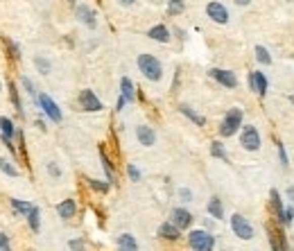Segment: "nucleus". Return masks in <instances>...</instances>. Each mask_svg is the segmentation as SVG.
<instances>
[{
	"instance_id": "7c9ffc66",
	"label": "nucleus",
	"mask_w": 294,
	"mask_h": 251,
	"mask_svg": "<svg viewBox=\"0 0 294 251\" xmlns=\"http://www.w3.org/2000/svg\"><path fill=\"white\" fill-rule=\"evenodd\" d=\"M127 172H129V179H132V181H141V172L136 170V165H129Z\"/></svg>"
},
{
	"instance_id": "f3484780",
	"label": "nucleus",
	"mask_w": 294,
	"mask_h": 251,
	"mask_svg": "<svg viewBox=\"0 0 294 251\" xmlns=\"http://www.w3.org/2000/svg\"><path fill=\"white\" fill-rule=\"evenodd\" d=\"M158 235L165 240H179V229L175 224H170V222H165V224L158 226Z\"/></svg>"
},
{
	"instance_id": "1a4fd4ad",
	"label": "nucleus",
	"mask_w": 294,
	"mask_h": 251,
	"mask_svg": "<svg viewBox=\"0 0 294 251\" xmlns=\"http://www.w3.org/2000/svg\"><path fill=\"white\" fill-rule=\"evenodd\" d=\"M211 77H215V79H218L222 86H226V89H235V86H238V77H235L231 70L213 68V70H211Z\"/></svg>"
},
{
	"instance_id": "6e6552de",
	"label": "nucleus",
	"mask_w": 294,
	"mask_h": 251,
	"mask_svg": "<svg viewBox=\"0 0 294 251\" xmlns=\"http://www.w3.org/2000/svg\"><path fill=\"white\" fill-rule=\"evenodd\" d=\"M79 104H81V109L84 111H100L102 109V102L98 100V95L93 93V91H81L79 93Z\"/></svg>"
},
{
	"instance_id": "9d476101",
	"label": "nucleus",
	"mask_w": 294,
	"mask_h": 251,
	"mask_svg": "<svg viewBox=\"0 0 294 251\" xmlns=\"http://www.w3.org/2000/svg\"><path fill=\"white\" fill-rule=\"evenodd\" d=\"M249 86H251V91H256L258 95L267 93V77H265V72H260V70L249 72Z\"/></svg>"
},
{
	"instance_id": "c03bdc74",
	"label": "nucleus",
	"mask_w": 294,
	"mask_h": 251,
	"mask_svg": "<svg viewBox=\"0 0 294 251\" xmlns=\"http://www.w3.org/2000/svg\"><path fill=\"white\" fill-rule=\"evenodd\" d=\"M251 0H235V5H249Z\"/></svg>"
},
{
	"instance_id": "a878e982",
	"label": "nucleus",
	"mask_w": 294,
	"mask_h": 251,
	"mask_svg": "<svg viewBox=\"0 0 294 251\" xmlns=\"http://www.w3.org/2000/svg\"><path fill=\"white\" fill-rule=\"evenodd\" d=\"M256 59L260 64H272V57H269L267 48H263V46H256Z\"/></svg>"
},
{
	"instance_id": "4c0bfd02",
	"label": "nucleus",
	"mask_w": 294,
	"mask_h": 251,
	"mask_svg": "<svg viewBox=\"0 0 294 251\" xmlns=\"http://www.w3.org/2000/svg\"><path fill=\"white\" fill-rule=\"evenodd\" d=\"M23 86L27 89V93H30V95H34V89H32V81L30 79H25V77H23Z\"/></svg>"
},
{
	"instance_id": "f8f14e48",
	"label": "nucleus",
	"mask_w": 294,
	"mask_h": 251,
	"mask_svg": "<svg viewBox=\"0 0 294 251\" xmlns=\"http://www.w3.org/2000/svg\"><path fill=\"white\" fill-rule=\"evenodd\" d=\"M192 222V215L188 213L186 208H175L172 211V224L177 226V229H188Z\"/></svg>"
},
{
	"instance_id": "20e7f679",
	"label": "nucleus",
	"mask_w": 294,
	"mask_h": 251,
	"mask_svg": "<svg viewBox=\"0 0 294 251\" xmlns=\"http://www.w3.org/2000/svg\"><path fill=\"white\" fill-rule=\"evenodd\" d=\"M231 229H233V233L238 235L240 240H251L254 238V226L249 224L247 217H242L240 213H235L231 217Z\"/></svg>"
},
{
	"instance_id": "4468645a",
	"label": "nucleus",
	"mask_w": 294,
	"mask_h": 251,
	"mask_svg": "<svg viewBox=\"0 0 294 251\" xmlns=\"http://www.w3.org/2000/svg\"><path fill=\"white\" fill-rule=\"evenodd\" d=\"M77 18H79L84 25L95 27V14H93V9L86 7V5H79V7H77Z\"/></svg>"
},
{
	"instance_id": "58836bf2",
	"label": "nucleus",
	"mask_w": 294,
	"mask_h": 251,
	"mask_svg": "<svg viewBox=\"0 0 294 251\" xmlns=\"http://www.w3.org/2000/svg\"><path fill=\"white\" fill-rule=\"evenodd\" d=\"M70 249H73V251H84V249H81V242H77V240L70 242Z\"/></svg>"
},
{
	"instance_id": "79ce46f5",
	"label": "nucleus",
	"mask_w": 294,
	"mask_h": 251,
	"mask_svg": "<svg viewBox=\"0 0 294 251\" xmlns=\"http://www.w3.org/2000/svg\"><path fill=\"white\" fill-rule=\"evenodd\" d=\"M124 102H127V100H124V98H122V95H120V100H118V111H120V109H122V107H124Z\"/></svg>"
},
{
	"instance_id": "412c9836",
	"label": "nucleus",
	"mask_w": 294,
	"mask_h": 251,
	"mask_svg": "<svg viewBox=\"0 0 294 251\" xmlns=\"http://www.w3.org/2000/svg\"><path fill=\"white\" fill-rule=\"evenodd\" d=\"M179 111H181V113L186 115V118H190V120H192V122H195V124H199V127H204V124H206V120L201 118V115H197V113H195V111H192L190 107H186V104H181V107H179Z\"/></svg>"
},
{
	"instance_id": "cd10ccee",
	"label": "nucleus",
	"mask_w": 294,
	"mask_h": 251,
	"mask_svg": "<svg viewBox=\"0 0 294 251\" xmlns=\"http://www.w3.org/2000/svg\"><path fill=\"white\" fill-rule=\"evenodd\" d=\"M167 12H170V14H181V12H184V0H170Z\"/></svg>"
},
{
	"instance_id": "37998d69",
	"label": "nucleus",
	"mask_w": 294,
	"mask_h": 251,
	"mask_svg": "<svg viewBox=\"0 0 294 251\" xmlns=\"http://www.w3.org/2000/svg\"><path fill=\"white\" fill-rule=\"evenodd\" d=\"M287 197H290V199L294 201V188H287Z\"/></svg>"
},
{
	"instance_id": "0eeeda50",
	"label": "nucleus",
	"mask_w": 294,
	"mask_h": 251,
	"mask_svg": "<svg viewBox=\"0 0 294 251\" xmlns=\"http://www.w3.org/2000/svg\"><path fill=\"white\" fill-rule=\"evenodd\" d=\"M206 14H208V18H213L215 23H220V25H224L226 21H229V12H226V7L222 3H208L206 5Z\"/></svg>"
},
{
	"instance_id": "9b49d317",
	"label": "nucleus",
	"mask_w": 294,
	"mask_h": 251,
	"mask_svg": "<svg viewBox=\"0 0 294 251\" xmlns=\"http://www.w3.org/2000/svg\"><path fill=\"white\" fill-rule=\"evenodd\" d=\"M269 206H272V213L276 217L278 222L283 224V220H285V208H283V201H281V195H278V190H272L269 192Z\"/></svg>"
},
{
	"instance_id": "423d86ee",
	"label": "nucleus",
	"mask_w": 294,
	"mask_h": 251,
	"mask_svg": "<svg viewBox=\"0 0 294 251\" xmlns=\"http://www.w3.org/2000/svg\"><path fill=\"white\" fill-rule=\"evenodd\" d=\"M38 104H41V109L46 111L48 115H50L52 122H61V109L57 107V102L50 98L48 93H41L38 95Z\"/></svg>"
},
{
	"instance_id": "2f4dec72",
	"label": "nucleus",
	"mask_w": 294,
	"mask_h": 251,
	"mask_svg": "<svg viewBox=\"0 0 294 251\" xmlns=\"http://www.w3.org/2000/svg\"><path fill=\"white\" fill-rule=\"evenodd\" d=\"M36 68L41 72H48V70H50V64H48L46 59H41V57H36Z\"/></svg>"
},
{
	"instance_id": "39448f33",
	"label": "nucleus",
	"mask_w": 294,
	"mask_h": 251,
	"mask_svg": "<svg viewBox=\"0 0 294 251\" xmlns=\"http://www.w3.org/2000/svg\"><path fill=\"white\" fill-rule=\"evenodd\" d=\"M240 143H242V147L249 149V152H258V149H260V134H258V129L254 127V124H247V127H242V136H240Z\"/></svg>"
},
{
	"instance_id": "5701e85b",
	"label": "nucleus",
	"mask_w": 294,
	"mask_h": 251,
	"mask_svg": "<svg viewBox=\"0 0 294 251\" xmlns=\"http://www.w3.org/2000/svg\"><path fill=\"white\" fill-rule=\"evenodd\" d=\"M27 217V222H30V226H32V231H38V226H41V220H38V217H41V213H38V208L34 206V208L30 211V213L25 215Z\"/></svg>"
},
{
	"instance_id": "b1692460",
	"label": "nucleus",
	"mask_w": 294,
	"mask_h": 251,
	"mask_svg": "<svg viewBox=\"0 0 294 251\" xmlns=\"http://www.w3.org/2000/svg\"><path fill=\"white\" fill-rule=\"evenodd\" d=\"M0 132H3L5 138H12L14 136V124L9 118H0Z\"/></svg>"
},
{
	"instance_id": "f704fd0d",
	"label": "nucleus",
	"mask_w": 294,
	"mask_h": 251,
	"mask_svg": "<svg viewBox=\"0 0 294 251\" xmlns=\"http://www.w3.org/2000/svg\"><path fill=\"white\" fill-rule=\"evenodd\" d=\"M48 172H50L52 177H59V175H61V170L55 165V163H48Z\"/></svg>"
},
{
	"instance_id": "ddd939ff",
	"label": "nucleus",
	"mask_w": 294,
	"mask_h": 251,
	"mask_svg": "<svg viewBox=\"0 0 294 251\" xmlns=\"http://www.w3.org/2000/svg\"><path fill=\"white\" fill-rule=\"evenodd\" d=\"M136 136H138V143L145 145V147H152L154 141H156V134H154V129L147 127V124H141V127L136 129Z\"/></svg>"
},
{
	"instance_id": "c756f323",
	"label": "nucleus",
	"mask_w": 294,
	"mask_h": 251,
	"mask_svg": "<svg viewBox=\"0 0 294 251\" xmlns=\"http://www.w3.org/2000/svg\"><path fill=\"white\" fill-rule=\"evenodd\" d=\"M102 165H104V170H107V177H109V181H111V179H113V168H111V163H109L107 154H104V149H102Z\"/></svg>"
},
{
	"instance_id": "a18cd8bd",
	"label": "nucleus",
	"mask_w": 294,
	"mask_h": 251,
	"mask_svg": "<svg viewBox=\"0 0 294 251\" xmlns=\"http://www.w3.org/2000/svg\"><path fill=\"white\" fill-rule=\"evenodd\" d=\"M0 91H3V84H0Z\"/></svg>"
},
{
	"instance_id": "f03ea898",
	"label": "nucleus",
	"mask_w": 294,
	"mask_h": 251,
	"mask_svg": "<svg viewBox=\"0 0 294 251\" xmlns=\"http://www.w3.org/2000/svg\"><path fill=\"white\" fill-rule=\"evenodd\" d=\"M188 242L195 251H213L215 247V238L206 231H190L188 233Z\"/></svg>"
},
{
	"instance_id": "7ed1b4c3",
	"label": "nucleus",
	"mask_w": 294,
	"mask_h": 251,
	"mask_svg": "<svg viewBox=\"0 0 294 251\" xmlns=\"http://www.w3.org/2000/svg\"><path fill=\"white\" fill-rule=\"evenodd\" d=\"M240 127H242V111H240V109H231L229 113H226V118L222 120L220 134H222V136H233Z\"/></svg>"
},
{
	"instance_id": "e433bc0d",
	"label": "nucleus",
	"mask_w": 294,
	"mask_h": 251,
	"mask_svg": "<svg viewBox=\"0 0 294 251\" xmlns=\"http://www.w3.org/2000/svg\"><path fill=\"white\" fill-rule=\"evenodd\" d=\"M283 217H285V220H283V224H290V222L294 220V211H292V208H287V211H285V215H283Z\"/></svg>"
},
{
	"instance_id": "2eb2a0df",
	"label": "nucleus",
	"mask_w": 294,
	"mask_h": 251,
	"mask_svg": "<svg viewBox=\"0 0 294 251\" xmlns=\"http://www.w3.org/2000/svg\"><path fill=\"white\" fill-rule=\"evenodd\" d=\"M75 199H64L59 206H57V213H59V217H64V220H70V217H75Z\"/></svg>"
},
{
	"instance_id": "a211bd4d",
	"label": "nucleus",
	"mask_w": 294,
	"mask_h": 251,
	"mask_svg": "<svg viewBox=\"0 0 294 251\" xmlns=\"http://www.w3.org/2000/svg\"><path fill=\"white\" fill-rule=\"evenodd\" d=\"M147 36H149V38H154V41H158V43H167V41H170V32H167V27H165V25H156V27H152Z\"/></svg>"
},
{
	"instance_id": "dca6fc26",
	"label": "nucleus",
	"mask_w": 294,
	"mask_h": 251,
	"mask_svg": "<svg viewBox=\"0 0 294 251\" xmlns=\"http://www.w3.org/2000/svg\"><path fill=\"white\" fill-rule=\"evenodd\" d=\"M118 249L120 251H138V244L134 240V235H129V233L118 235Z\"/></svg>"
},
{
	"instance_id": "a19ab883",
	"label": "nucleus",
	"mask_w": 294,
	"mask_h": 251,
	"mask_svg": "<svg viewBox=\"0 0 294 251\" xmlns=\"http://www.w3.org/2000/svg\"><path fill=\"white\" fill-rule=\"evenodd\" d=\"M118 3H120V5H124V7H129V5H134L136 0H118Z\"/></svg>"
},
{
	"instance_id": "393cba45",
	"label": "nucleus",
	"mask_w": 294,
	"mask_h": 251,
	"mask_svg": "<svg viewBox=\"0 0 294 251\" xmlns=\"http://www.w3.org/2000/svg\"><path fill=\"white\" fill-rule=\"evenodd\" d=\"M0 170H3L5 172V175H9V177H18V170H16V168H14L12 165V163H9L7 161V158H0Z\"/></svg>"
},
{
	"instance_id": "473e14b6",
	"label": "nucleus",
	"mask_w": 294,
	"mask_h": 251,
	"mask_svg": "<svg viewBox=\"0 0 294 251\" xmlns=\"http://www.w3.org/2000/svg\"><path fill=\"white\" fill-rule=\"evenodd\" d=\"M9 91H12V102H14V107H16L18 111H21V102H18V93H16V86H9Z\"/></svg>"
},
{
	"instance_id": "4be33fe9",
	"label": "nucleus",
	"mask_w": 294,
	"mask_h": 251,
	"mask_svg": "<svg viewBox=\"0 0 294 251\" xmlns=\"http://www.w3.org/2000/svg\"><path fill=\"white\" fill-rule=\"evenodd\" d=\"M12 206H14V211H18L21 215H27L32 208H34L30 201H21V199H12Z\"/></svg>"
},
{
	"instance_id": "6ab92c4d",
	"label": "nucleus",
	"mask_w": 294,
	"mask_h": 251,
	"mask_svg": "<svg viewBox=\"0 0 294 251\" xmlns=\"http://www.w3.org/2000/svg\"><path fill=\"white\" fill-rule=\"evenodd\" d=\"M120 91H122V98L127 100V102H134V100H136V93H134V84L127 79V77H122V81H120Z\"/></svg>"
},
{
	"instance_id": "72a5a7b5",
	"label": "nucleus",
	"mask_w": 294,
	"mask_h": 251,
	"mask_svg": "<svg viewBox=\"0 0 294 251\" xmlns=\"http://www.w3.org/2000/svg\"><path fill=\"white\" fill-rule=\"evenodd\" d=\"M0 251H12V247H9V242H7V235H5V233H0Z\"/></svg>"
},
{
	"instance_id": "c85d7f7f",
	"label": "nucleus",
	"mask_w": 294,
	"mask_h": 251,
	"mask_svg": "<svg viewBox=\"0 0 294 251\" xmlns=\"http://www.w3.org/2000/svg\"><path fill=\"white\" fill-rule=\"evenodd\" d=\"M89 186L98 192H107L109 190V183H102V181H95V179H89Z\"/></svg>"
},
{
	"instance_id": "c9c22d12",
	"label": "nucleus",
	"mask_w": 294,
	"mask_h": 251,
	"mask_svg": "<svg viewBox=\"0 0 294 251\" xmlns=\"http://www.w3.org/2000/svg\"><path fill=\"white\" fill-rule=\"evenodd\" d=\"M278 154H281V163H283V165H287V154H285V147H283L281 143H278Z\"/></svg>"
},
{
	"instance_id": "f257e3e1",
	"label": "nucleus",
	"mask_w": 294,
	"mask_h": 251,
	"mask_svg": "<svg viewBox=\"0 0 294 251\" xmlns=\"http://www.w3.org/2000/svg\"><path fill=\"white\" fill-rule=\"evenodd\" d=\"M138 68H141V72L147 77L149 81H158L163 77V66L154 55H141L138 57Z\"/></svg>"
},
{
	"instance_id": "aec40b11",
	"label": "nucleus",
	"mask_w": 294,
	"mask_h": 251,
	"mask_svg": "<svg viewBox=\"0 0 294 251\" xmlns=\"http://www.w3.org/2000/svg\"><path fill=\"white\" fill-rule=\"evenodd\" d=\"M208 213L213 215L215 220H222V217H224V208H222V201L218 197H213V199L208 201Z\"/></svg>"
},
{
	"instance_id": "ea45409f",
	"label": "nucleus",
	"mask_w": 294,
	"mask_h": 251,
	"mask_svg": "<svg viewBox=\"0 0 294 251\" xmlns=\"http://www.w3.org/2000/svg\"><path fill=\"white\" fill-rule=\"evenodd\" d=\"M181 197H184L186 201H190V197H192V195H190V190H186V188H184V190H181Z\"/></svg>"
},
{
	"instance_id": "bb28decb",
	"label": "nucleus",
	"mask_w": 294,
	"mask_h": 251,
	"mask_svg": "<svg viewBox=\"0 0 294 251\" xmlns=\"http://www.w3.org/2000/svg\"><path fill=\"white\" fill-rule=\"evenodd\" d=\"M211 154H213L215 158H222V161H226V152H224V147H222L220 143H213V145H211Z\"/></svg>"
}]
</instances>
